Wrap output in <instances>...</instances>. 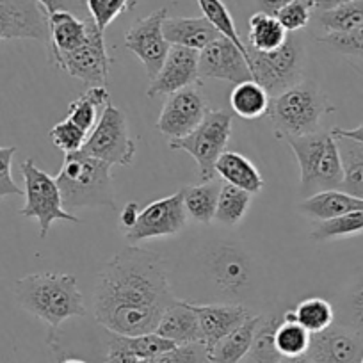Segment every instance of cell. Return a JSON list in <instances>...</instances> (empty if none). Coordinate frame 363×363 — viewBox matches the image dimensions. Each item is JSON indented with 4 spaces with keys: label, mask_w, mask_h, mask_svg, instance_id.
<instances>
[{
    "label": "cell",
    "mask_w": 363,
    "mask_h": 363,
    "mask_svg": "<svg viewBox=\"0 0 363 363\" xmlns=\"http://www.w3.org/2000/svg\"><path fill=\"white\" fill-rule=\"evenodd\" d=\"M174 301L162 257L130 244L100 269L93 313L104 330L135 337L155 331Z\"/></svg>",
    "instance_id": "1"
},
{
    "label": "cell",
    "mask_w": 363,
    "mask_h": 363,
    "mask_svg": "<svg viewBox=\"0 0 363 363\" xmlns=\"http://www.w3.org/2000/svg\"><path fill=\"white\" fill-rule=\"evenodd\" d=\"M18 305L57 330L72 317H86L87 308L79 281L66 272H34L15 284Z\"/></svg>",
    "instance_id": "2"
},
{
    "label": "cell",
    "mask_w": 363,
    "mask_h": 363,
    "mask_svg": "<svg viewBox=\"0 0 363 363\" xmlns=\"http://www.w3.org/2000/svg\"><path fill=\"white\" fill-rule=\"evenodd\" d=\"M62 196V207L68 212L86 207H109L116 211L111 166L82 148L65 153V162L55 177Z\"/></svg>",
    "instance_id": "3"
},
{
    "label": "cell",
    "mask_w": 363,
    "mask_h": 363,
    "mask_svg": "<svg viewBox=\"0 0 363 363\" xmlns=\"http://www.w3.org/2000/svg\"><path fill=\"white\" fill-rule=\"evenodd\" d=\"M333 107L319 84L299 80L296 86L277 96H271L267 118L278 138H299L320 130V121Z\"/></svg>",
    "instance_id": "4"
},
{
    "label": "cell",
    "mask_w": 363,
    "mask_h": 363,
    "mask_svg": "<svg viewBox=\"0 0 363 363\" xmlns=\"http://www.w3.org/2000/svg\"><path fill=\"white\" fill-rule=\"evenodd\" d=\"M287 143L301 169L299 193L303 198L340 189L344 167L333 132L317 130L299 138H289Z\"/></svg>",
    "instance_id": "5"
},
{
    "label": "cell",
    "mask_w": 363,
    "mask_h": 363,
    "mask_svg": "<svg viewBox=\"0 0 363 363\" xmlns=\"http://www.w3.org/2000/svg\"><path fill=\"white\" fill-rule=\"evenodd\" d=\"M23 184H26V205L20 216L26 219H36L40 225V239H47L55 221H68L79 225L80 219L62 207V196L54 177L36 166L33 159L20 164Z\"/></svg>",
    "instance_id": "6"
},
{
    "label": "cell",
    "mask_w": 363,
    "mask_h": 363,
    "mask_svg": "<svg viewBox=\"0 0 363 363\" xmlns=\"http://www.w3.org/2000/svg\"><path fill=\"white\" fill-rule=\"evenodd\" d=\"M232 127L233 118L228 111L208 109L203 121L186 138L173 139L169 148L184 150L196 160L200 182L214 180L216 162L221 153L226 152V146L232 138Z\"/></svg>",
    "instance_id": "7"
},
{
    "label": "cell",
    "mask_w": 363,
    "mask_h": 363,
    "mask_svg": "<svg viewBox=\"0 0 363 363\" xmlns=\"http://www.w3.org/2000/svg\"><path fill=\"white\" fill-rule=\"evenodd\" d=\"M250 68L255 82L260 84L269 96H277L303 80V47L289 36L281 47L271 52H258L247 47Z\"/></svg>",
    "instance_id": "8"
},
{
    "label": "cell",
    "mask_w": 363,
    "mask_h": 363,
    "mask_svg": "<svg viewBox=\"0 0 363 363\" xmlns=\"http://www.w3.org/2000/svg\"><path fill=\"white\" fill-rule=\"evenodd\" d=\"M82 150L107 162L111 167L130 166L134 162L138 148H135L134 139L130 138L128 121L121 109L109 104L102 111L99 123L91 130Z\"/></svg>",
    "instance_id": "9"
},
{
    "label": "cell",
    "mask_w": 363,
    "mask_h": 363,
    "mask_svg": "<svg viewBox=\"0 0 363 363\" xmlns=\"http://www.w3.org/2000/svg\"><path fill=\"white\" fill-rule=\"evenodd\" d=\"M50 59L52 65L57 66L73 79H79L86 86H107L111 72L109 52L106 47V34L99 30L95 22L89 18V38L77 50L68 54H55Z\"/></svg>",
    "instance_id": "10"
},
{
    "label": "cell",
    "mask_w": 363,
    "mask_h": 363,
    "mask_svg": "<svg viewBox=\"0 0 363 363\" xmlns=\"http://www.w3.org/2000/svg\"><path fill=\"white\" fill-rule=\"evenodd\" d=\"M187 212L184 207V189L167 198L152 201L139 212L138 223L123 233L128 244H139L150 239L171 237L180 233L187 225Z\"/></svg>",
    "instance_id": "11"
},
{
    "label": "cell",
    "mask_w": 363,
    "mask_h": 363,
    "mask_svg": "<svg viewBox=\"0 0 363 363\" xmlns=\"http://www.w3.org/2000/svg\"><path fill=\"white\" fill-rule=\"evenodd\" d=\"M207 113L208 106L201 91V84H193L167 96L155 127L160 134L167 135L173 141L189 135L203 121Z\"/></svg>",
    "instance_id": "12"
},
{
    "label": "cell",
    "mask_w": 363,
    "mask_h": 363,
    "mask_svg": "<svg viewBox=\"0 0 363 363\" xmlns=\"http://www.w3.org/2000/svg\"><path fill=\"white\" fill-rule=\"evenodd\" d=\"M166 18L167 8H160L146 18L138 20L125 34V47L143 62L150 80L160 72L171 48L162 30Z\"/></svg>",
    "instance_id": "13"
},
{
    "label": "cell",
    "mask_w": 363,
    "mask_h": 363,
    "mask_svg": "<svg viewBox=\"0 0 363 363\" xmlns=\"http://www.w3.org/2000/svg\"><path fill=\"white\" fill-rule=\"evenodd\" d=\"M48 41V13L36 0H0V41Z\"/></svg>",
    "instance_id": "14"
},
{
    "label": "cell",
    "mask_w": 363,
    "mask_h": 363,
    "mask_svg": "<svg viewBox=\"0 0 363 363\" xmlns=\"http://www.w3.org/2000/svg\"><path fill=\"white\" fill-rule=\"evenodd\" d=\"M207 271L218 291L228 296H239L253 280L250 257L237 244L216 246L207 258Z\"/></svg>",
    "instance_id": "15"
},
{
    "label": "cell",
    "mask_w": 363,
    "mask_h": 363,
    "mask_svg": "<svg viewBox=\"0 0 363 363\" xmlns=\"http://www.w3.org/2000/svg\"><path fill=\"white\" fill-rule=\"evenodd\" d=\"M306 354L315 363H362L363 333L342 323H333L310 337Z\"/></svg>",
    "instance_id": "16"
},
{
    "label": "cell",
    "mask_w": 363,
    "mask_h": 363,
    "mask_svg": "<svg viewBox=\"0 0 363 363\" xmlns=\"http://www.w3.org/2000/svg\"><path fill=\"white\" fill-rule=\"evenodd\" d=\"M200 79H219L240 84L253 80L247 57L225 36H219L200 50Z\"/></svg>",
    "instance_id": "17"
},
{
    "label": "cell",
    "mask_w": 363,
    "mask_h": 363,
    "mask_svg": "<svg viewBox=\"0 0 363 363\" xmlns=\"http://www.w3.org/2000/svg\"><path fill=\"white\" fill-rule=\"evenodd\" d=\"M198 62H200V52L198 50L180 47V45H171L162 68L157 73L155 79H152L148 91H146L150 99L171 95L182 87L201 84Z\"/></svg>",
    "instance_id": "18"
},
{
    "label": "cell",
    "mask_w": 363,
    "mask_h": 363,
    "mask_svg": "<svg viewBox=\"0 0 363 363\" xmlns=\"http://www.w3.org/2000/svg\"><path fill=\"white\" fill-rule=\"evenodd\" d=\"M193 308L200 319L201 337L208 351L250 317V312L239 303H216V305L214 303L211 305L193 303Z\"/></svg>",
    "instance_id": "19"
},
{
    "label": "cell",
    "mask_w": 363,
    "mask_h": 363,
    "mask_svg": "<svg viewBox=\"0 0 363 363\" xmlns=\"http://www.w3.org/2000/svg\"><path fill=\"white\" fill-rule=\"evenodd\" d=\"M89 18H80L69 11H55L48 15V57L68 54L82 47L89 38Z\"/></svg>",
    "instance_id": "20"
},
{
    "label": "cell",
    "mask_w": 363,
    "mask_h": 363,
    "mask_svg": "<svg viewBox=\"0 0 363 363\" xmlns=\"http://www.w3.org/2000/svg\"><path fill=\"white\" fill-rule=\"evenodd\" d=\"M155 333L167 340L174 342L177 345L191 344V342H203L201 337L200 319L193 308V303L177 301L162 313Z\"/></svg>",
    "instance_id": "21"
},
{
    "label": "cell",
    "mask_w": 363,
    "mask_h": 363,
    "mask_svg": "<svg viewBox=\"0 0 363 363\" xmlns=\"http://www.w3.org/2000/svg\"><path fill=\"white\" fill-rule=\"evenodd\" d=\"M164 36L169 45H180V47L193 48V50H203L207 45L223 36L218 29L205 16L198 18H166L164 20Z\"/></svg>",
    "instance_id": "22"
},
{
    "label": "cell",
    "mask_w": 363,
    "mask_h": 363,
    "mask_svg": "<svg viewBox=\"0 0 363 363\" xmlns=\"http://www.w3.org/2000/svg\"><path fill=\"white\" fill-rule=\"evenodd\" d=\"M216 174L223 178L226 184L251 194H258L264 189V178L258 173L255 164L250 159L237 152H223L216 162Z\"/></svg>",
    "instance_id": "23"
},
{
    "label": "cell",
    "mask_w": 363,
    "mask_h": 363,
    "mask_svg": "<svg viewBox=\"0 0 363 363\" xmlns=\"http://www.w3.org/2000/svg\"><path fill=\"white\" fill-rule=\"evenodd\" d=\"M363 211V200L351 196L344 191H324V193L313 194L305 198L303 203H299V212L306 218L324 221V219L337 218V216L349 214V212Z\"/></svg>",
    "instance_id": "24"
},
{
    "label": "cell",
    "mask_w": 363,
    "mask_h": 363,
    "mask_svg": "<svg viewBox=\"0 0 363 363\" xmlns=\"http://www.w3.org/2000/svg\"><path fill=\"white\" fill-rule=\"evenodd\" d=\"M262 315H250L239 328L223 337L214 347L208 351L211 363H239L250 354L255 330L260 323Z\"/></svg>",
    "instance_id": "25"
},
{
    "label": "cell",
    "mask_w": 363,
    "mask_h": 363,
    "mask_svg": "<svg viewBox=\"0 0 363 363\" xmlns=\"http://www.w3.org/2000/svg\"><path fill=\"white\" fill-rule=\"evenodd\" d=\"M109 104L111 93L107 86H91L84 91V95L69 104L68 118L84 132H91L99 123L102 111Z\"/></svg>",
    "instance_id": "26"
},
{
    "label": "cell",
    "mask_w": 363,
    "mask_h": 363,
    "mask_svg": "<svg viewBox=\"0 0 363 363\" xmlns=\"http://www.w3.org/2000/svg\"><path fill=\"white\" fill-rule=\"evenodd\" d=\"M223 184L218 180L200 182L196 186L182 187L184 189V207L189 218L201 225H208L214 221L216 208H218L219 191Z\"/></svg>",
    "instance_id": "27"
},
{
    "label": "cell",
    "mask_w": 363,
    "mask_h": 363,
    "mask_svg": "<svg viewBox=\"0 0 363 363\" xmlns=\"http://www.w3.org/2000/svg\"><path fill=\"white\" fill-rule=\"evenodd\" d=\"M247 27L250 29H247L246 47L258 52L277 50L289 38V33L284 29L280 20L264 11H257L255 15H251Z\"/></svg>",
    "instance_id": "28"
},
{
    "label": "cell",
    "mask_w": 363,
    "mask_h": 363,
    "mask_svg": "<svg viewBox=\"0 0 363 363\" xmlns=\"http://www.w3.org/2000/svg\"><path fill=\"white\" fill-rule=\"evenodd\" d=\"M269 102H271L269 93L255 80L235 84L230 95V106L233 113L242 120H258L264 116L267 113Z\"/></svg>",
    "instance_id": "29"
},
{
    "label": "cell",
    "mask_w": 363,
    "mask_h": 363,
    "mask_svg": "<svg viewBox=\"0 0 363 363\" xmlns=\"http://www.w3.org/2000/svg\"><path fill=\"white\" fill-rule=\"evenodd\" d=\"M337 145L344 167L340 191L363 200V145L347 138H337Z\"/></svg>",
    "instance_id": "30"
},
{
    "label": "cell",
    "mask_w": 363,
    "mask_h": 363,
    "mask_svg": "<svg viewBox=\"0 0 363 363\" xmlns=\"http://www.w3.org/2000/svg\"><path fill=\"white\" fill-rule=\"evenodd\" d=\"M107 344L123 349V351L130 352V354H134L135 358L143 359V362L153 359L155 356L162 354V352L169 351V349H173L174 345H177L174 342L160 337V335L155 333V331H152V333H145V335H135V337H125V335L111 333V338Z\"/></svg>",
    "instance_id": "31"
},
{
    "label": "cell",
    "mask_w": 363,
    "mask_h": 363,
    "mask_svg": "<svg viewBox=\"0 0 363 363\" xmlns=\"http://www.w3.org/2000/svg\"><path fill=\"white\" fill-rule=\"evenodd\" d=\"M310 331H306L301 324L296 320L294 310H289L281 315V323L277 328V347L284 358H294V356L306 354L310 345Z\"/></svg>",
    "instance_id": "32"
},
{
    "label": "cell",
    "mask_w": 363,
    "mask_h": 363,
    "mask_svg": "<svg viewBox=\"0 0 363 363\" xmlns=\"http://www.w3.org/2000/svg\"><path fill=\"white\" fill-rule=\"evenodd\" d=\"M315 20L324 34H345L363 22V0H352L328 11H315Z\"/></svg>",
    "instance_id": "33"
},
{
    "label": "cell",
    "mask_w": 363,
    "mask_h": 363,
    "mask_svg": "<svg viewBox=\"0 0 363 363\" xmlns=\"http://www.w3.org/2000/svg\"><path fill=\"white\" fill-rule=\"evenodd\" d=\"M251 196L253 194L247 193V191L239 189L235 186H230V184H223L221 191H219V200H218V208H216L214 221H218L219 225L225 226H235L246 218L247 208H250Z\"/></svg>",
    "instance_id": "34"
},
{
    "label": "cell",
    "mask_w": 363,
    "mask_h": 363,
    "mask_svg": "<svg viewBox=\"0 0 363 363\" xmlns=\"http://www.w3.org/2000/svg\"><path fill=\"white\" fill-rule=\"evenodd\" d=\"M281 323L280 315H269L262 317L255 330L253 342H251L250 358L257 363H278L284 356L280 354L277 347V328Z\"/></svg>",
    "instance_id": "35"
},
{
    "label": "cell",
    "mask_w": 363,
    "mask_h": 363,
    "mask_svg": "<svg viewBox=\"0 0 363 363\" xmlns=\"http://www.w3.org/2000/svg\"><path fill=\"white\" fill-rule=\"evenodd\" d=\"M358 233H363V211L349 212V214L319 221L310 232V237L317 242H326V240L344 239V237H352Z\"/></svg>",
    "instance_id": "36"
},
{
    "label": "cell",
    "mask_w": 363,
    "mask_h": 363,
    "mask_svg": "<svg viewBox=\"0 0 363 363\" xmlns=\"http://www.w3.org/2000/svg\"><path fill=\"white\" fill-rule=\"evenodd\" d=\"M296 320L310 331V335L324 331L335 323V308L330 301L323 298L303 299L294 308Z\"/></svg>",
    "instance_id": "37"
},
{
    "label": "cell",
    "mask_w": 363,
    "mask_h": 363,
    "mask_svg": "<svg viewBox=\"0 0 363 363\" xmlns=\"http://www.w3.org/2000/svg\"><path fill=\"white\" fill-rule=\"evenodd\" d=\"M198 6H200L201 13L207 20H211L212 26L219 30L225 38H228L240 52L247 57L250 61V54H247V47L242 43L239 36V30H237L235 22H233L232 15H230L228 8L225 6L223 0H198Z\"/></svg>",
    "instance_id": "38"
},
{
    "label": "cell",
    "mask_w": 363,
    "mask_h": 363,
    "mask_svg": "<svg viewBox=\"0 0 363 363\" xmlns=\"http://www.w3.org/2000/svg\"><path fill=\"white\" fill-rule=\"evenodd\" d=\"M338 323L354 328L363 333V272L358 274L351 287L345 291L340 303V319Z\"/></svg>",
    "instance_id": "39"
},
{
    "label": "cell",
    "mask_w": 363,
    "mask_h": 363,
    "mask_svg": "<svg viewBox=\"0 0 363 363\" xmlns=\"http://www.w3.org/2000/svg\"><path fill=\"white\" fill-rule=\"evenodd\" d=\"M313 13H315L313 0H292L274 16L280 20V23L287 33H298V30L305 29L308 26Z\"/></svg>",
    "instance_id": "40"
},
{
    "label": "cell",
    "mask_w": 363,
    "mask_h": 363,
    "mask_svg": "<svg viewBox=\"0 0 363 363\" xmlns=\"http://www.w3.org/2000/svg\"><path fill=\"white\" fill-rule=\"evenodd\" d=\"M145 363H211V356L203 342H191V344L174 345L169 351Z\"/></svg>",
    "instance_id": "41"
},
{
    "label": "cell",
    "mask_w": 363,
    "mask_h": 363,
    "mask_svg": "<svg viewBox=\"0 0 363 363\" xmlns=\"http://www.w3.org/2000/svg\"><path fill=\"white\" fill-rule=\"evenodd\" d=\"M50 139L54 141V145L57 146L59 150H62L65 153H73L79 152L84 146L87 139V132H84L79 125L73 123L69 118L59 121L57 125L50 128L48 132Z\"/></svg>",
    "instance_id": "42"
},
{
    "label": "cell",
    "mask_w": 363,
    "mask_h": 363,
    "mask_svg": "<svg viewBox=\"0 0 363 363\" xmlns=\"http://www.w3.org/2000/svg\"><path fill=\"white\" fill-rule=\"evenodd\" d=\"M87 15L95 22L99 30L106 34V29L121 15L128 11V0H86Z\"/></svg>",
    "instance_id": "43"
},
{
    "label": "cell",
    "mask_w": 363,
    "mask_h": 363,
    "mask_svg": "<svg viewBox=\"0 0 363 363\" xmlns=\"http://www.w3.org/2000/svg\"><path fill=\"white\" fill-rule=\"evenodd\" d=\"M320 45H326L328 48L335 52H340L345 55H358L363 57V22L356 29L345 34H324L319 40Z\"/></svg>",
    "instance_id": "44"
},
{
    "label": "cell",
    "mask_w": 363,
    "mask_h": 363,
    "mask_svg": "<svg viewBox=\"0 0 363 363\" xmlns=\"http://www.w3.org/2000/svg\"><path fill=\"white\" fill-rule=\"evenodd\" d=\"M16 146H0V200L8 196H22L23 191L13 180V157Z\"/></svg>",
    "instance_id": "45"
},
{
    "label": "cell",
    "mask_w": 363,
    "mask_h": 363,
    "mask_svg": "<svg viewBox=\"0 0 363 363\" xmlns=\"http://www.w3.org/2000/svg\"><path fill=\"white\" fill-rule=\"evenodd\" d=\"M43 6L45 11L48 15L55 11H69L73 15L80 16V18H87V8H86V0H36Z\"/></svg>",
    "instance_id": "46"
},
{
    "label": "cell",
    "mask_w": 363,
    "mask_h": 363,
    "mask_svg": "<svg viewBox=\"0 0 363 363\" xmlns=\"http://www.w3.org/2000/svg\"><path fill=\"white\" fill-rule=\"evenodd\" d=\"M139 207L138 203H134V201H128L127 205L123 207V211H121L120 214V230L121 232H128V230L132 228V226L138 223V218H139Z\"/></svg>",
    "instance_id": "47"
},
{
    "label": "cell",
    "mask_w": 363,
    "mask_h": 363,
    "mask_svg": "<svg viewBox=\"0 0 363 363\" xmlns=\"http://www.w3.org/2000/svg\"><path fill=\"white\" fill-rule=\"evenodd\" d=\"M107 356H106V363H145L143 359L135 358L134 354H130V352L123 351V349L120 347H114V345H109L107 344Z\"/></svg>",
    "instance_id": "48"
},
{
    "label": "cell",
    "mask_w": 363,
    "mask_h": 363,
    "mask_svg": "<svg viewBox=\"0 0 363 363\" xmlns=\"http://www.w3.org/2000/svg\"><path fill=\"white\" fill-rule=\"evenodd\" d=\"M292 0H255L258 11L269 13V15H277L284 6H287Z\"/></svg>",
    "instance_id": "49"
},
{
    "label": "cell",
    "mask_w": 363,
    "mask_h": 363,
    "mask_svg": "<svg viewBox=\"0 0 363 363\" xmlns=\"http://www.w3.org/2000/svg\"><path fill=\"white\" fill-rule=\"evenodd\" d=\"M331 132H333V135H337V138H347V139H352V141L362 143L363 145V123L356 128H349V130L335 127L331 128Z\"/></svg>",
    "instance_id": "50"
},
{
    "label": "cell",
    "mask_w": 363,
    "mask_h": 363,
    "mask_svg": "<svg viewBox=\"0 0 363 363\" xmlns=\"http://www.w3.org/2000/svg\"><path fill=\"white\" fill-rule=\"evenodd\" d=\"M347 2H352V0H313V6H315V11H328Z\"/></svg>",
    "instance_id": "51"
},
{
    "label": "cell",
    "mask_w": 363,
    "mask_h": 363,
    "mask_svg": "<svg viewBox=\"0 0 363 363\" xmlns=\"http://www.w3.org/2000/svg\"><path fill=\"white\" fill-rule=\"evenodd\" d=\"M278 363H315L308 354L294 356V358H281Z\"/></svg>",
    "instance_id": "52"
},
{
    "label": "cell",
    "mask_w": 363,
    "mask_h": 363,
    "mask_svg": "<svg viewBox=\"0 0 363 363\" xmlns=\"http://www.w3.org/2000/svg\"><path fill=\"white\" fill-rule=\"evenodd\" d=\"M61 363H87V362L82 358H66V359H62Z\"/></svg>",
    "instance_id": "53"
},
{
    "label": "cell",
    "mask_w": 363,
    "mask_h": 363,
    "mask_svg": "<svg viewBox=\"0 0 363 363\" xmlns=\"http://www.w3.org/2000/svg\"><path fill=\"white\" fill-rule=\"evenodd\" d=\"M139 2H141V0H128V11H132V9H134Z\"/></svg>",
    "instance_id": "54"
},
{
    "label": "cell",
    "mask_w": 363,
    "mask_h": 363,
    "mask_svg": "<svg viewBox=\"0 0 363 363\" xmlns=\"http://www.w3.org/2000/svg\"><path fill=\"white\" fill-rule=\"evenodd\" d=\"M239 363H257V362H255V359H251L250 356H246V358H244L242 362H239Z\"/></svg>",
    "instance_id": "55"
},
{
    "label": "cell",
    "mask_w": 363,
    "mask_h": 363,
    "mask_svg": "<svg viewBox=\"0 0 363 363\" xmlns=\"http://www.w3.org/2000/svg\"><path fill=\"white\" fill-rule=\"evenodd\" d=\"M362 363H363V358H362Z\"/></svg>",
    "instance_id": "56"
}]
</instances>
